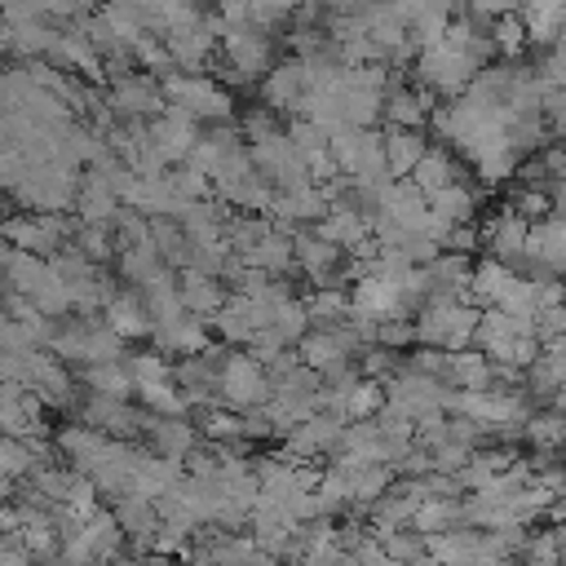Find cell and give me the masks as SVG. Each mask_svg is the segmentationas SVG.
Returning <instances> with one entry per match:
<instances>
[{
    "mask_svg": "<svg viewBox=\"0 0 566 566\" xmlns=\"http://www.w3.org/2000/svg\"><path fill=\"white\" fill-rule=\"evenodd\" d=\"M478 310H469V305H460V301H438L429 314H424V323H420V336L424 340H438V345H447V349H460L473 332H478Z\"/></svg>",
    "mask_w": 566,
    "mask_h": 566,
    "instance_id": "1",
    "label": "cell"
},
{
    "mask_svg": "<svg viewBox=\"0 0 566 566\" xmlns=\"http://www.w3.org/2000/svg\"><path fill=\"white\" fill-rule=\"evenodd\" d=\"M482 243L491 248V256H495V261H504V265H517V261H526L531 221H522L513 208H504L495 221H486V230H482Z\"/></svg>",
    "mask_w": 566,
    "mask_h": 566,
    "instance_id": "2",
    "label": "cell"
},
{
    "mask_svg": "<svg viewBox=\"0 0 566 566\" xmlns=\"http://www.w3.org/2000/svg\"><path fill=\"white\" fill-rule=\"evenodd\" d=\"M513 265H504V261H495V256H486L473 274H469V292L491 310V305H500L504 301V292H509V283H513Z\"/></svg>",
    "mask_w": 566,
    "mask_h": 566,
    "instance_id": "3",
    "label": "cell"
},
{
    "mask_svg": "<svg viewBox=\"0 0 566 566\" xmlns=\"http://www.w3.org/2000/svg\"><path fill=\"white\" fill-rule=\"evenodd\" d=\"M416 186L424 195H442L447 186H460V172H455V159L447 150H424V159L416 164Z\"/></svg>",
    "mask_w": 566,
    "mask_h": 566,
    "instance_id": "4",
    "label": "cell"
},
{
    "mask_svg": "<svg viewBox=\"0 0 566 566\" xmlns=\"http://www.w3.org/2000/svg\"><path fill=\"white\" fill-rule=\"evenodd\" d=\"M526 442L535 451H562L566 447V411L548 407V411L526 416Z\"/></svg>",
    "mask_w": 566,
    "mask_h": 566,
    "instance_id": "5",
    "label": "cell"
},
{
    "mask_svg": "<svg viewBox=\"0 0 566 566\" xmlns=\"http://www.w3.org/2000/svg\"><path fill=\"white\" fill-rule=\"evenodd\" d=\"M491 40H495V53H509V57H517L522 49H526V22L517 18V13H504V18H495L491 22Z\"/></svg>",
    "mask_w": 566,
    "mask_h": 566,
    "instance_id": "6",
    "label": "cell"
},
{
    "mask_svg": "<svg viewBox=\"0 0 566 566\" xmlns=\"http://www.w3.org/2000/svg\"><path fill=\"white\" fill-rule=\"evenodd\" d=\"M385 155H389V164H394L398 172H407V168L416 172V164L424 159V142H420L416 133H398V137L385 146Z\"/></svg>",
    "mask_w": 566,
    "mask_h": 566,
    "instance_id": "7",
    "label": "cell"
}]
</instances>
